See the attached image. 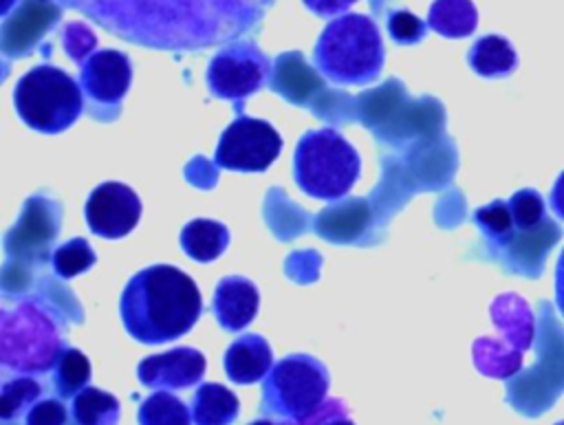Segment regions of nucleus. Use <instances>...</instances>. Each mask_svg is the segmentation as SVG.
<instances>
[{
  "label": "nucleus",
  "mask_w": 564,
  "mask_h": 425,
  "mask_svg": "<svg viewBox=\"0 0 564 425\" xmlns=\"http://www.w3.org/2000/svg\"><path fill=\"white\" fill-rule=\"evenodd\" d=\"M121 40L163 51H200L238 37L273 0H62Z\"/></svg>",
  "instance_id": "1"
},
{
  "label": "nucleus",
  "mask_w": 564,
  "mask_h": 425,
  "mask_svg": "<svg viewBox=\"0 0 564 425\" xmlns=\"http://www.w3.org/2000/svg\"><path fill=\"white\" fill-rule=\"evenodd\" d=\"M203 308L198 286L176 266L154 264L126 284L119 313L126 330L141 344H165L185 335Z\"/></svg>",
  "instance_id": "2"
},
{
  "label": "nucleus",
  "mask_w": 564,
  "mask_h": 425,
  "mask_svg": "<svg viewBox=\"0 0 564 425\" xmlns=\"http://www.w3.org/2000/svg\"><path fill=\"white\" fill-rule=\"evenodd\" d=\"M474 220L498 262L524 277L544 271L551 249L562 238V225L546 214L544 198L531 187L476 209Z\"/></svg>",
  "instance_id": "3"
},
{
  "label": "nucleus",
  "mask_w": 564,
  "mask_h": 425,
  "mask_svg": "<svg viewBox=\"0 0 564 425\" xmlns=\"http://www.w3.org/2000/svg\"><path fill=\"white\" fill-rule=\"evenodd\" d=\"M315 64L335 84H368L383 66V44L377 24L361 13L335 18L319 35Z\"/></svg>",
  "instance_id": "4"
},
{
  "label": "nucleus",
  "mask_w": 564,
  "mask_h": 425,
  "mask_svg": "<svg viewBox=\"0 0 564 425\" xmlns=\"http://www.w3.org/2000/svg\"><path fill=\"white\" fill-rule=\"evenodd\" d=\"M295 183L313 198L337 200L359 178V154L333 128L308 130L295 148Z\"/></svg>",
  "instance_id": "5"
},
{
  "label": "nucleus",
  "mask_w": 564,
  "mask_h": 425,
  "mask_svg": "<svg viewBox=\"0 0 564 425\" xmlns=\"http://www.w3.org/2000/svg\"><path fill=\"white\" fill-rule=\"evenodd\" d=\"M20 119L37 132L66 130L82 112V90L64 70L42 64L24 73L13 90Z\"/></svg>",
  "instance_id": "6"
},
{
  "label": "nucleus",
  "mask_w": 564,
  "mask_h": 425,
  "mask_svg": "<svg viewBox=\"0 0 564 425\" xmlns=\"http://www.w3.org/2000/svg\"><path fill=\"white\" fill-rule=\"evenodd\" d=\"M328 392V372L311 355L280 359L264 379L262 405L267 412L300 421L322 407Z\"/></svg>",
  "instance_id": "7"
},
{
  "label": "nucleus",
  "mask_w": 564,
  "mask_h": 425,
  "mask_svg": "<svg viewBox=\"0 0 564 425\" xmlns=\"http://www.w3.org/2000/svg\"><path fill=\"white\" fill-rule=\"evenodd\" d=\"M491 319L505 341L478 339L474 344V361L482 374L507 379L522 368V357L533 344V313L522 297L505 293L491 304Z\"/></svg>",
  "instance_id": "8"
},
{
  "label": "nucleus",
  "mask_w": 564,
  "mask_h": 425,
  "mask_svg": "<svg viewBox=\"0 0 564 425\" xmlns=\"http://www.w3.org/2000/svg\"><path fill=\"white\" fill-rule=\"evenodd\" d=\"M64 348L51 319L31 304L2 317V363L20 372H44Z\"/></svg>",
  "instance_id": "9"
},
{
  "label": "nucleus",
  "mask_w": 564,
  "mask_h": 425,
  "mask_svg": "<svg viewBox=\"0 0 564 425\" xmlns=\"http://www.w3.org/2000/svg\"><path fill=\"white\" fill-rule=\"evenodd\" d=\"M280 150L282 137L271 123L253 117H240L225 128L214 161L225 170L262 172L278 159Z\"/></svg>",
  "instance_id": "10"
},
{
  "label": "nucleus",
  "mask_w": 564,
  "mask_h": 425,
  "mask_svg": "<svg viewBox=\"0 0 564 425\" xmlns=\"http://www.w3.org/2000/svg\"><path fill=\"white\" fill-rule=\"evenodd\" d=\"M271 66L264 53L251 42H236L220 48L207 66V86L216 97L245 99L269 79Z\"/></svg>",
  "instance_id": "11"
},
{
  "label": "nucleus",
  "mask_w": 564,
  "mask_h": 425,
  "mask_svg": "<svg viewBox=\"0 0 564 425\" xmlns=\"http://www.w3.org/2000/svg\"><path fill=\"white\" fill-rule=\"evenodd\" d=\"M86 222L101 238H123L141 216L139 196L123 183H101L86 200Z\"/></svg>",
  "instance_id": "12"
},
{
  "label": "nucleus",
  "mask_w": 564,
  "mask_h": 425,
  "mask_svg": "<svg viewBox=\"0 0 564 425\" xmlns=\"http://www.w3.org/2000/svg\"><path fill=\"white\" fill-rule=\"evenodd\" d=\"M205 374V357L194 348H174L161 355L145 357L137 377L148 388H165V390H183L198 383Z\"/></svg>",
  "instance_id": "13"
},
{
  "label": "nucleus",
  "mask_w": 564,
  "mask_h": 425,
  "mask_svg": "<svg viewBox=\"0 0 564 425\" xmlns=\"http://www.w3.org/2000/svg\"><path fill=\"white\" fill-rule=\"evenodd\" d=\"M82 86L99 103H117L130 86V59L112 48L88 55L82 64Z\"/></svg>",
  "instance_id": "14"
},
{
  "label": "nucleus",
  "mask_w": 564,
  "mask_h": 425,
  "mask_svg": "<svg viewBox=\"0 0 564 425\" xmlns=\"http://www.w3.org/2000/svg\"><path fill=\"white\" fill-rule=\"evenodd\" d=\"M258 288L238 275L225 277L216 286L214 313L225 330H242L251 324L258 310Z\"/></svg>",
  "instance_id": "15"
},
{
  "label": "nucleus",
  "mask_w": 564,
  "mask_h": 425,
  "mask_svg": "<svg viewBox=\"0 0 564 425\" xmlns=\"http://www.w3.org/2000/svg\"><path fill=\"white\" fill-rule=\"evenodd\" d=\"M273 355L264 337L245 335L225 352V372L234 383H256L271 372Z\"/></svg>",
  "instance_id": "16"
},
{
  "label": "nucleus",
  "mask_w": 564,
  "mask_h": 425,
  "mask_svg": "<svg viewBox=\"0 0 564 425\" xmlns=\"http://www.w3.org/2000/svg\"><path fill=\"white\" fill-rule=\"evenodd\" d=\"M467 62L480 77H507L518 66V53L507 37L489 33L474 42Z\"/></svg>",
  "instance_id": "17"
},
{
  "label": "nucleus",
  "mask_w": 564,
  "mask_h": 425,
  "mask_svg": "<svg viewBox=\"0 0 564 425\" xmlns=\"http://www.w3.org/2000/svg\"><path fill=\"white\" fill-rule=\"evenodd\" d=\"M238 396L220 383L198 385L192 399V418L196 425H231L238 416Z\"/></svg>",
  "instance_id": "18"
},
{
  "label": "nucleus",
  "mask_w": 564,
  "mask_h": 425,
  "mask_svg": "<svg viewBox=\"0 0 564 425\" xmlns=\"http://www.w3.org/2000/svg\"><path fill=\"white\" fill-rule=\"evenodd\" d=\"M229 242V231L225 225L207 218H196L187 222L181 231V244L185 253L198 262L216 260Z\"/></svg>",
  "instance_id": "19"
},
{
  "label": "nucleus",
  "mask_w": 564,
  "mask_h": 425,
  "mask_svg": "<svg viewBox=\"0 0 564 425\" xmlns=\"http://www.w3.org/2000/svg\"><path fill=\"white\" fill-rule=\"evenodd\" d=\"M427 24L445 37H467L476 31L478 11L471 0H434Z\"/></svg>",
  "instance_id": "20"
},
{
  "label": "nucleus",
  "mask_w": 564,
  "mask_h": 425,
  "mask_svg": "<svg viewBox=\"0 0 564 425\" xmlns=\"http://www.w3.org/2000/svg\"><path fill=\"white\" fill-rule=\"evenodd\" d=\"M73 418L77 425H117L119 401L99 388H84L73 399Z\"/></svg>",
  "instance_id": "21"
},
{
  "label": "nucleus",
  "mask_w": 564,
  "mask_h": 425,
  "mask_svg": "<svg viewBox=\"0 0 564 425\" xmlns=\"http://www.w3.org/2000/svg\"><path fill=\"white\" fill-rule=\"evenodd\" d=\"M192 412L187 405L170 394V392H154L150 394L139 407V425H189Z\"/></svg>",
  "instance_id": "22"
},
{
  "label": "nucleus",
  "mask_w": 564,
  "mask_h": 425,
  "mask_svg": "<svg viewBox=\"0 0 564 425\" xmlns=\"http://www.w3.org/2000/svg\"><path fill=\"white\" fill-rule=\"evenodd\" d=\"M90 381V363L77 348H64L53 370V385L59 396H77Z\"/></svg>",
  "instance_id": "23"
},
{
  "label": "nucleus",
  "mask_w": 564,
  "mask_h": 425,
  "mask_svg": "<svg viewBox=\"0 0 564 425\" xmlns=\"http://www.w3.org/2000/svg\"><path fill=\"white\" fill-rule=\"evenodd\" d=\"M93 262H95V253L88 247V242L82 238L64 242L53 251V258H51L53 271L59 277H75L77 273L93 266Z\"/></svg>",
  "instance_id": "24"
},
{
  "label": "nucleus",
  "mask_w": 564,
  "mask_h": 425,
  "mask_svg": "<svg viewBox=\"0 0 564 425\" xmlns=\"http://www.w3.org/2000/svg\"><path fill=\"white\" fill-rule=\"evenodd\" d=\"M40 394H42V388H40V383L35 379L22 377V379L7 381L2 385V396H0V416H2V421L15 418Z\"/></svg>",
  "instance_id": "25"
},
{
  "label": "nucleus",
  "mask_w": 564,
  "mask_h": 425,
  "mask_svg": "<svg viewBox=\"0 0 564 425\" xmlns=\"http://www.w3.org/2000/svg\"><path fill=\"white\" fill-rule=\"evenodd\" d=\"M388 29L399 44H412L425 35V22L410 11H394L388 18Z\"/></svg>",
  "instance_id": "26"
},
{
  "label": "nucleus",
  "mask_w": 564,
  "mask_h": 425,
  "mask_svg": "<svg viewBox=\"0 0 564 425\" xmlns=\"http://www.w3.org/2000/svg\"><path fill=\"white\" fill-rule=\"evenodd\" d=\"M97 40L93 35V31L82 24V22H73L66 26L64 31V48L73 59H84L93 48H95Z\"/></svg>",
  "instance_id": "27"
},
{
  "label": "nucleus",
  "mask_w": 564,
  "mask_h": 425,
  "mask_svg": "<svg viewBox=\"0 0 564 425\" xmlns=\"http://www.w3.org/2000/svg\"><path fill=\"white\" fill-rule=\"evenodd\" d=\"M26 425H66V407L57 399H42L29 407Z\"/></svg>",
  "instance_id": "28"
},
{
  "label": "nucleus",
  "mask_w": 564,
  "mask_h": 425,
  "mask_svg": "<svg viewBox=\"0 0 564 425\" xmlns=\"http://www.w3.org/2000/svg\"><path fill=\"white\" fill-rule=\"evenodd\" d=\"M357 0H304V4L315 11L317 15H337L341 11H346L350 4H355Z\"/></svg>",
  "instance_id": "29"
},
{
  "label": "nucleus",
  "mask_w": 564,
  "mask_h": 425,
  "mask_svg": "<svg viewBox=\"0 0 564 425\" xmlns=\"http://www.w3.org/2000/svg\"><path fill=\"white\" fill-rule=\"evenodd\" d=\"M549 207L551 211L564 220V172L555 178L553 187H551V194H549Z\"/></svg>",
  "instance_id": "30"
},
{
  "label": "nucleus",
  "mask_w": 564,
  "mask_h": 425,
  "mask_svg": "<svg viewBox=\"0 0 564 425\" xmlns=\"http://www.w3.org/2000/svg\"><path fill=\"white\" fill-rule=\"evenodd\" d=\"M555 304H557L560 313L564 315V249L555 264Z\"/></svg>",
  "instance_id": "31"
},
{
  "label": "nucleus",
  "mask_w": 564,
  "mask_h": 425,
  "mask_svg": "<svg viewBox=\"0 0 564 425\" xmlns=\"http://www.w3.org/2000/svg\"><path fill=\"white\" fill-rule=\"evenodd\" d=\"M555 425H564V421H557V423H555Z\"/></svg>",
  "instance_id": "32"
}]
</instances>
